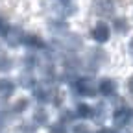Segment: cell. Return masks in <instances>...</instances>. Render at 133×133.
<instances>
[{
  "instance_id": "9",
  "label": "cell",
  "mask_w": 133,
  "mask_h": 133,
  "mask_svg": "<svg viewBox=\"0 0 133 133\" xmlns=\"http://www.w3.org/2000/svg\"><path fill=\"white\" fill-rule=\"evenodd\" d=\"M74 133H91V129L85 124H76L74 126Z\"/></svg>"
},
{
  "instance_id": "5",
  "label": "cell",
  "mask_w": 133,
  "mask_h": 133,
  "mask_svg": "<svg viewBox=\"0 0 133 133\" xmlns=\"http://www.w3.org/2000/svg\"><path fill=\"white\" fill-rule=\"evenodd\" d=\"M100 92L105 94V96H113L115 92V83L111 79H104L102 83H100Z\"/></svg>"
},
{
  "instance_id": "2",
  "label": "cell",
  "mask_w": 133,
  "mask_h": 133,
  "mask_svg": "<svg viewBox=\"0 0 133 133\" xmlns=\"http://www.w3.org/2000/svg\"><path fill=\"white\" fill-rule=\"evenodd\" d=\"M31 120L35 122L37 126L48 124V113H46V109H44V107H37L35 111H33V118H31Z\"/></svg>"
},
{
  "instance_id": "3",
  "label": "cell",
  "mask_w": 133,
  "mask_h": 133,
  "mask_svg": "<svg viewBox=\"0 0 133 133\" xmlns=\"http://www.w3.org/2000/svg\"><path fill=\"white\" fill-rule=\"evenodd\" d=\"M92 37H94L96 41H100V43H104V41H107V37H109V31H107V28H105L104 24H98V26L94 28V31H92Z\"/></svg>"
},
{
  "instance_id": "4",
  "label": "cell",
  "mask_w": 133,
  "mask_h": 133,
  "mask_svg": "<svg viewBox=\"0 0 133 133\" xmlns=\"http://www.w3.org/2000/svg\"><path fill=\"white\" fill-rule=\"evenodd\" d=\"M76 116H79V118H89V116H92V107L87 105V104H79L76 107Z\"/></svg>"
},
{
  "instance_id": "8",
  "label": "cell",
  "mask_w": 133,
  "mask_h": 133,
  "mask_svg": "<svg viewBox=\"0 0 133 133\" xmlns=\"http://www.w3.org/2000/svg\"><path fill=\"white\" fill-rule=\"evenodd\" d=\"M21 85L31 89V87H33V78H31L30 74H22V78H21Z\"/></svg>"
},
{
  "instance_id": "7",
  "label": "cell",
  "mask_w": 133,
  "mask_h": 133,
  "mask_svg": "<svg viewBox=\"0 0 133 133\" xmlns=\"http://www.w3.org/2000/svg\"><path fill=\"white\" fill-rule=\"evenodd\" d=\"M50 133H66V126L63 122H56L50 126Z\"/></svg>"
},
{
  "instance_id": "10",
  "label": "cell",
  "mask_w": 133,
  "mask_h": 133,
  "mask_svg": "<svg viewBox=\"0 0 133 133\" xmlns=\"http://www.w3.org/2000/svg\"><path fill=\"white\" fill-rule=\"evenodd\" d=\"M98 133H115V129H109V128H105V129H100Z\"/></svg>"
},
{
  "instance_id": "6",
  "label": "cell",
  "mask_w": 133,
  "mask_h": 133,
  "mask_svg": "<svg viewBox=\"0 0 133 133\" xmlns=\"http://www.w3.org/2000/svg\"><path fill=\"white\" fill-rule=\"evenodd\" d=\"M26 107H28V100L21 98L19 102H15V105H11V111H13V113H22Z\"/></svg>"
},
{
  "instance_id": "1",
  "label": "cell",
  "mask_w": 133,
  "mask_h": 133,
  "mask_svg": "<svg viewBox=\"0 0 133 133\" xmlns=\"http://www.w3.org/2000/svg\"><path fill=\"white\" fill-rule=\"evenodd\" d=\"M13 92H15V83L11 79H8V78H2L0 79V98L8 100Z\"/></svg>"
},
{
  "instance_id": "11",
  "label": "cell",
  "mask_w": 133,
  "mask_h": 133,
  "mask_svg": "<svg viewBox=\"0 0 133 133\" xmlns=\"http://www.w3.org/2000/svg\"><path fill=\"white\" fill-rule=\"evenodd\" d=\"M129 91H131V92H133V78H131V79H129Z\"/></svg>"
}]
</instances>
